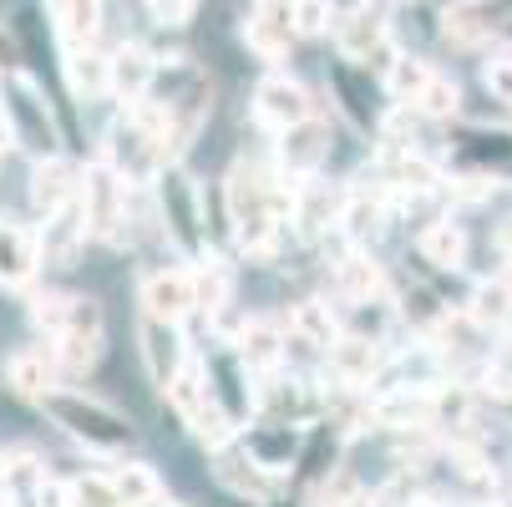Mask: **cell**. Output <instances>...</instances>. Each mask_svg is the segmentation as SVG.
<instances>
[{"mask_svg": "<svg viewBox=\"0 0 512 507\" xmlns=\"http://www.w3.org/2000/svg\"><path fill=\"white\" fill-rule=\"evenodd\" d=\"M41 411L66 431V437H77L92 452H107L112 457V452H127V442H132V421L122 411H112L107 401H92L82 391H46L41 396Z\"/></svg>", "mask_w": 512, "mask_h": 507, "instance_id": "1", "label": "cell"}, {"mask_svg": "<svg viewBox=\"0 0 512 507\" xmlns=\"http://www.w3.org/2000/svg\"><path fill=\"white\" fill-rule=\"evenodd\" d=\"M224 198H229V219H234L239 244L264 259V254L274 249V234H279V208H284V198H279L249 163H239V168L229 173Z\"/></svg>", "mask_w": 512, "mask_h": 507, "instance_id": "2", "label": "cell"}, {"mask_svg": "<svg viewBox=\"0 0 512 507\" xmlns=\"http://www.w3.org/2000/svg\"><path fill=\"white\" fill-rule=\"evenodd\" d=\"M335 46L345 61H360V66H391V21H386V0H360L350 6L340 21H335Z\"/></svg>", "mask_w": 512, "mask_h": 507, "instance_id": "3", "label": "cell"}, {"mask_svg": "<svg viewBox=\"0 0 512 507\" xmlns=\"http://www.w3.org/2000/svg\"><path fill=\"white\" fill-rule=\"evenodd\" d=\"M82 208H87V229L97 239H112V244L132 239L127 234V178L107 158L82 173Z\"/></svg>", "mask_w": 512, "mask_h": 507, "instance_id": "4", "label": "cell"}, {"mask_svg": "<svg viewBox=\"0 0 512 507\" xmlns=\"http://www.w3.org/2000/svg\"><path fill=\"white\" fill-rule=\"evenodd\" d=\"M254 117L274 132H289V127L315 117V102L289 71H269V77H259V87H254Z\"/></svg>", "mask_w": 512, "mask_h": 507, "instance_id": "5", "label": "cell"}, {"mask_svg": "<svg viewBox=\"0 0 512 507\" xmlns=\"http://www.w3.org/2000/svg\"><path fill=\"white\" fill-rule=\"evenodd\" d=\"M6 112H11L16 142H26V148L41 153V158L56 153V122H51V112H46V102H41V92H36L31 77H11V102H6Z\"/></svg>", "mask_w": 512, "mask_h": 507, "instance_id": "6", "label": "cell"}, {"mask_svg": "<svg viewBox=\"0 0 512 507\" xmlns=\"http://www.w3.org/2000/svg\"><path fill=\"white\" fill-rule=\"evenodd\" d=\"M507 21H512V0H457V6L442 11V36L452 46H477Z\"/></svg>", "mask_w": 512, "mask_h": 507, "instance_id": "7", "label": "cell"}, {"mask_svg": "<svg viewBox=\"0 0 512 507\" xmlns=\"http://www.w3.org/2000/svg\"><path fill=\"white\" fill-rule=\"evenodd\" d=\"M163 219H168V234L188 249V254H203V208H198V188L183 178V173H163Z\"/></svg>", "mask_w": 512, "mask_h": 507, "instance_id": "8", "label": "cell"}, {"mask_svg": "<svg viewBox=\"0 0 512 507\" xmlns=\"http://www.w3.org/2000/svg\"><path fill=\"white\" fill-rule=\"evenodd\" d=\"M31 315L51 340H61V335H102V310L87 295H41Z\"/></svg>", "mask_w": 512, "mask_h": 507, "instance_id": "9", "label": "cell"}, {"mask_svg": "<svg viewBox=\"0 0 512 507\" xmlns=\"http://www.w3.org/2000/svg\"><path fill=\"white\" fill-rule=\"evenodd\" d=\"M87 208H82V198L77 203H66V208H56L51 219H46V229H41V259L46 264H56V269H71L77 264V254H82V244H87Z\"/></svg>", "mask_w": 512, "mask_h": 507, "instance_id": "10", "label": "cell"}, {"mask_svg": "<svg viewBox=\"0 0 512 507\" xmlns=\"http://www.w3.org/2000/svg\"><path fill=\"white\" fill-rule=\"evenodd\" d=\"M77 198H82V173H77V163H66L61 153H51V158L36 163V173H31V203H36L41 219H51L56 208L77 203Z\"/></svg>", "mask_w": 512, "mask_h": 507, "instance_id": "11", "label": "cell"}, {"mask_svg": "<svg viewBox=\"0 0 512 507\" xmlns=\"http://www.w3.org/2000/svg\"><path fill=\"white\" fill-rule=\"evenodd\" d=\"M188 310H198L193 300V274H178V269H158L142 279V315H153V320H168L178 325Z\"/></svg>", "mask_w": 512, "mask_h": 507, "instance_id": "12", "label": "cell"}, {"mask_svg": "<svg viewBox=\"0 0 512 507\" xmlns=\"http://www.w3.org/2000/svg\"><path fill=\"white\" fill-rule=\"evenodd\" d=\"M371 416L381 426H396V431H411V426H431L436 421V396L426 386H386L371 406Z\"/></svg>", "mask_w": 512, "mask_h": 507, "instance_id": "13", "label": "cell"}, {"mask_svg": "<svg viewBox=\"0 0 512 507\" xmlns=\"http://www.w3.org/2000/svg\"><path fill=\"white\" fill-rule=\"evenodd\" d=\"M142 366H148V376L158 386H168L183 366H188V355H183V340H178V325L168 320H142Z\"/></svg>", "mask_w": 512, "mask_h": 507, "instance_id": "14", "label": "cell"}, {"mask_svg": "<svg viewBox=\"0 0 512 507\" xmlns=\"http://www.w3.org/2000/svg\"><path fill=\"white\" fill-rule=\"evenodd\" d=\"M153 82H158V61L142 51L137 41H127V46L112 51V97H122L132 107V102H142V97L153 92Z\"/></svg>", "mask_w": 512, "mask_h": 507, "instance_id": "15", "label": "cell"}, {"mask_svg": "<svg viewBox=\"0 0 512 507\" xmlns=\"http://www.w3.org/2000/svg\"><path fill=\"white\" fill-rule=\"evenodd\" d=\"M36 269H41V244H36L21 224L0 219V284L21 289V284L36 279Z\"/></svg>", "mask_w": 512, "mask_h": 507, "instance_id": "16", "label": "cell"}, {"mask_svg": "<svg viewBox=\"0 0 512 507\" xmlns=\"http://www.w3.org/2000/svg\"><path fill=\"white\" fill-rule=\"evenodd\" d=\"M51 6V21H56V36L66 51L77 46H97V31H102V0H46Z\"/></svg>", "mask_w": 512, "mask_h": 507, "instance_id": "17", "label": "cell"}, {"mask_svg": "<svg viewBox=\"0 0 512 507\" xmlns=\"http://www.w3.org/2000/svg\"><path fill=\"white\" fill-rule=\"evenodd\" d=\"M330 366L340 376V386H365L381 366H386V355L376 340H365V335H350V340H335L330 345Z\"/></svg>", "mask_w": 512, "mask_h": 507, "instance_id": "18", "label": "cell"}, {"mask_svg": "<svg viewBox=\"0 0 512 507\" xmlns=\"http://www.w3.org/2000/svg\"><path fill=\"white\" fill-rule=\"evenodd\" d=\"M66 82L77 97L97 102L112 92V56H102L97 46H77V51H66Z\"/></svg>", "mask_w": 512, "mask_h": 507, "instance_id": "19", "label": "cell"}, {"mask_svg": "<svg viewBox=\"0 0 512 507\" xmlns=\"http://www.w3.org/2000/svg\"><path fill=\"white\" fill-rule=\"evenodd\" d=\"M56 376H61V366H56V355H46V350H16L6 360V381L21 396H31V401H41L46 391H56Z\"/></svg>", "mask_w": 512, "mask_h": 507, "instance_id": "20", "label": "cell"}, {"mask_svg": "<svg viewBox=\"0 0 512 507\" xmlns=\"http://www.w3.org/2000/svg\"><path fill=\"white\" fill-rule=\"evenodd\" d=\"M289 41H295V21H289V16L249 11V21H244V46H249L259 61H284V56H289Z\"/></svg>", "mask_w": 512, "mask_h": 507, "instance_id": "21", "label": "cell"}, {"mask_svg": "<svg viewBox=\"0 0 512 507\" xmlns=\"http://www.w3.org/2000/svg\"><path fill=\"white\" fill-rule=\"evenodd\" d=\"M289 335H295V345H310V350L330 355V345L340 340V325H335L330 305L305 300V305H295V315H289Z\"/></svg>", "mask_w": 512, "mask_h": 507, "instance_id": "22", "label": "cell"}, {"mask_svg": "<svg viewBox=\"0 0 512 507\" xmlns=\"http://www.w3.org/2000/svg\"><path fill=\"white\" fill-rule=\"evenodd\" d=\"M289 208H295V229H300L305 239H320L330 224H340L335 198H330V188H325V183H310V188H300Z\"/></svg>", "mask_w": 512, "mask_h": 507, "instance_id": "23", "label": "cell"}, {"mask_svg": "<svg viewBox=\"0 0 512 507\" xmlns=\"http://www.w3.org/2000/svg\"><path fill=\"white\" fill-rule=\"evenodd\" d=\"M279 158L289 173H315L320 158H325V132L315 122H300V127H289L284 142H279Z\"/></svg>", "mask_w": 512, "mask_h": 507, "instance_id": "24", "label": "cell"}, {"mask_svg": "<svg viewBox=\"0 0 512 507\" xmlns=\"http://www.w3.org/2000/svg\"><path fill=\"white\" fill-rule=\"evenodd\" d=\"M421 259L426 264H436V269H462V259H467V234L457 229V224H426L421 229Z\"/></svg>", "mask_w": 512, "mask_h": 507, "instance_id": "25", "label": "cell"}, {"mask_svg": "<svg viewBox=\"0 0 512 507\" xmlns=\"http://www.w3.org/2000/svg\"><path fill=\"white\" fill-rule=\"evenodd\" d=\"M229 289H234L229 264H218L213 254H203V259H198V269H193V300H198V310L218 315V310L229 305Z\"/></svg>", "mask_w": 512, "mask_h": 507, "instance_id": "26", "label": "cell"}, {"mask_svg": "<svg viewBox=\"0 0 512 507\" xmlns=\"http://www.w3.org/2000/svg\"><path fill=\"white\" fill-rule=\"evenodd\" d=\"M472 320L482 330H502L512 320V284L507 279H487L472 289Z\"/></svg>", "mask_w": 512, "mask_h": 507, "instance_id": "27", "label": "cell"}, {"mask_svg": "<svg viewBox=\"0 0 512 507\" xmlns=\"http://www.w3.org/2000/svg\"><path fill=\"white\" fill-rule=\"evenodd\" d=\"M239 355H244V366L264 371V366H274V360L284 355V335H279L269 320H249V325L239 330Z\"/></svg>", "mask_w": 512, "mask_h": 507, "instance_id": "28", "label": "cell"}, {"mask_svg": "<svg viewBox=\"0 0 512 507\" xmlns=\"http://www.w3.org/2000/svg\"><path fill=\"white\" fill-rule=\"evenodd\" d=\"M431 61H421V56H391V66H386V92L401 102V107H411L416 97H421V87H426V77H431Z\"/></svg>", "mask_w": 512, "mask_h": 507, "instance_id": "29", "label": "cell"}, {"mask_svg": "<svg viewBox=\"0 0 512 507\" xmlns=\"http://www.w3.org/2000/svg\"><path fill=\"white\" fill-rule=\"evenodd\" d=\"M340 289L355 300V305H371V300H381L386 295V279H381V269L371 264V259H360V254H350L345 264H340Z\"/></svg>", "mask_w": 512, "mask_h": 507, "instance_id": "30", "label": "cell"}, {"mask_svg": "<svg viewBox=\"0 0 512 507\" xmlns=\"http://www.w3.org/2000/svg\"><path fill=\"white\" fill-rule=\"evenodd\" d=\"M421 117H436V122H447V117H457V107H462V92H457V82L447 77V71H431L426 77V87H421V97L411 102Z\"/></svg>", "mask_w": 512, "mask_h": 507, "instance_id": "31", "label": "cell"}, {"mask_svg": "<svg viewBox=\"0 0 512 507\" xmlns=\"http://www.w3.org/2000/svg\"><path fill=\"white\" fill-rule=\"evenodd\" d=\"M107 482H112V492H117L122 507H153L158 502V477L148 467H137V462L132 467H117Z\"/></svg>", "mask_w": 512, "mask_h": 507, "instance_id": "32", "label": "cell"}, {"mask_svg": "<svg viewBox=\"0 0 512 507\" xmlns=\"http://www.w3.org/2000/svg\"><path fill=\"white\" fill-rule=\"evenodd\" d=\"M51 355H56V366L66 376H82V371H92L102 360V335H61L51 345Z\"/></svg>", "mask_w": 512, "mask_h": 507, "instance_id": "33", "label": "cell"}, {"mask_svg": "<svg viewBox=\"0 0 512 507\" xmlns=\"http://www.w3.org/2000/svg\"><path fill=\"white\" fill-rule=\"evenodd\" d=\"M386 183L411 188V193H426V188H436V168H431L426 158H416L411 148H396V153L386 158Z\"/></svg>", "mask_w": 512, "mask_h": 507, "instance_id": "34", "label": "cell"}, {"mask_svg": "<svg viewBox=\"0 0 512 507\" xmlns=\"http://www.w3.org/2000/svg\"><path fill=\"white\" fill-rule=\"evenodd\" d=\"M381 219H386V208H381L376 198H365V193H350V198H345L340 224H345L355 239H376V234H381Z\"/></svg>", "mask_w": 512, "mask_h": 507, "instance_id": "35", "label": "cell"}, {"mask_svg": "<svg viewBox=\"0 0 512 507\" xmlns=\"http://www.w3.org/2000/svg\"><path fill=\"white\" fill-rule=\"evenodd\" d=\"M295 11V36H325L335 21V0H289Z\"/></svg>", "mask_w": 512, "mask_h": 507, "instance_id": "36", "label": "cell"}, {"mask_svg": "<svg viewBox=\"0 0 512 507\" xmlns=\"http://www.w3.org/2000/svg\"><path fill=\"white\" fill-rule=\"evenodd\" d=\"M142 6H148V16L158 21V26H188L193 21V11H198V0H142Z\"/></svg>", "mask_w": 512, "mask_h": 507, "instance_id": "37", "label": "cell"}, {"mask_svg": "<svg viewBox=\"0 0 512 507\" xmlns=\"http://www.w3.org/2000/svg\"><path fill=\"white\" fill-rule=\"evenodd\" d=\"M482 82H487V92H492L497 102L512 107V56H492V61L482 66Z\"/></svg>", "mask_w": 512, "mask_h": 507, "instance_id": "38", "label": "cell"}, {"mask_svg": "<svg viewBox=\"0 0 512 507\" xmlns=\"http://www.w3.org/2000/svg\"><path fill=\"white\" fill-rule=\"evenodd\" d=\"M487 381H492V391L512 396V345L492 350V360H487Z\"/></svg>", "mask_w": 512, "mask_h": 507, "instance_id": "39", "label": "cell"}, {"mask_svg": "<svg viewBox=\"0 0 512 507\" xmlns=\"http://www.w3.org/2000/svg\"><path fill=\"white\" fill-rule=\"evenodd\" d=\"M31 497H36V507H71V487L56 482V477H41V487Z\"/></svg>", "mask_w": 512, "mask_h": 507, "instance_id": "40", "label": "cell"}, {"mask_svg": "<svg viewBox=\"0 0 512 507\" xmlns=\"http://www.w3.org/2000/svg\"><path fill=\"white\" fill-rule=\"evenodd\" d=\"M11 142H16V127H11V112L0 107V158H6V148H11Z\"/></svg>", "mask_w": 512, "mask_h": 507, "instance_id": "41", "label": "cell"}, {"mask_svg": "<svg viewBox=\"0 0 512 507\" xmlns=\"http://www.w3.org/2000/svg\"><path fill=\"white\" fill-rule=\"evenodd\" d=\"M0 487H6V457H0Z\"/></svg>", "mask_w": 512, "mask_h": 507, "instance_id": "42", "label": "cell"}, {"mask_svg": "<svg viewBox=\"0 0 512 507\" xmlns=\"http://www.w3.org/2000/svg\"><path fill=\"white\" fill-rule=\"evenodd\" d=\"M386 6H416V0H386Z\"/></svg>", "mask_w": 512, "mask_h": 507, "instance_id": "43", "label": "cell"}]
</instances>
